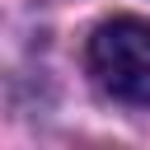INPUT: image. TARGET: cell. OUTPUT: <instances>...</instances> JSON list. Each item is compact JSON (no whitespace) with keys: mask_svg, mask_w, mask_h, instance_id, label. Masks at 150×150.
<instances>
[{"mask_svg":"<svg viewBox=\"0 0 150 150\" xmlns=\"http://www.w3.org/2000/svg\"><path fill=\"white\" fill-rule=\"evenodd\" d=\"M94 80L127 103H150V23L145 19H108L89 38Z\"/></svg>","mask_w":150,"mask_h":150,"instance_id":"cell-1","label":"cell"}]
</instances>
